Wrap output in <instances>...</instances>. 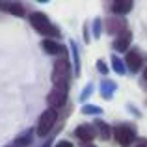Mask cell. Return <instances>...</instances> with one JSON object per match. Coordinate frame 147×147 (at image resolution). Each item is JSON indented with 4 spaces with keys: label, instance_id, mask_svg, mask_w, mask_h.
<instances>
[{
    "label": "cell",
    "instance_id": "6",
    "mask_svg": "<svg viewBox=\"0 0 147 147\" xmlns=\"http://www.w3.org/2000/svg\"><path fill=\"white\" fill-rule=\"evenodd\" d=\"M123 61H125V67L130 73H138L142 69V65H144V54L138 49H130V50H127V56Z\"/></svg>",
    "mask_w": 147,
    "mask_h": 147
},
{
    "label": "cell",
    "instance_id": "20",
    "mask_svg": "<svg viewBox=\"0 0 147 147\" xmlns=\"http://www.w3.org/2000/svg\"><path fill=\"white\" fill-rule=\"evenodd\" d=\"M97 69H99L100 73H102V75H106V73H108V67H106V63H104L102 60H99V61H97Z\"/></svg>",
    "mask_w": 147,
    "mask_h": 147
},
{
    "label": "cell",
    "instance_id": "13",
    "mask_svg": "<svg viewBox=\"0 0 147 147\" xmlns=\"http://www.w3.org/2000/svg\"><path fill=\"white\" fill-rule=\"evenodd\" d=\"M32 140H34V129H28V130H24L22 134H19V136L15 138L13 145L15 147H28L32 144Z\"/></svg>",
    "mask_w": 147,
    "mask_h": 147
},
{
    "label": "cell",
    "instance_id": "16",
    "mask_svg": "<svg viewBox=\"0 0 147 147\" xmlns=\"http://www.w3.org/2000/svg\"><path fill=\"white\" fill-rule=\"evenodd\" d=\"M112 69H114L117 75H125V71H127V67H125V61L121 60L119 56H112Z\"/></svg>",
    "mask_w": 147,
    "mask_h": 147
},
{
    "label": "cell",
    "instance_id": "26",
    "mask_svg": "<svg viewBox=\"0 0 147 147\" xmlns=\"http://www.w3.org/2000/svg\"><path fill=\"white\" fill-rule=\"evenodd\" d=\"M6 147H15V145H6Z\"/></svg>",
    "mask_w": 147,
    "mask_h": 147
},
{
    "label": "cell",
    "instance_id": "5",
    "mask_svg": "<svg viewBox=\"0 0 147 147\" xmlns=\"http://www.w3.org/2000/svg\"><path fill=\"white\" fill-rule=\"evenodd\" d=\"M67 97H69V86H54L50 90V93L47 95V104L49 108H61L65 102H67Z\"/></svg>",
    "mask_w": 147,
    "mask_h": 147
},
{
    "label": "cell",
    "instance_id": "17",
    "mask_svg": "<svg viewBox=\"0 0 147 147\" xmlns=\"http://www.w3.org/2000/svg\"><path fill=\"white\" fill-rule=\"evenodd\" d=\"M71 52H73V61H75V73L80 71V58H78V49H76V43L71 41Z\"/></svg>",
    "mask_w": 147,
    "mask_h": 147
},
{
    "label": "cell",
    "instance_id": "21",
    "mask_svg": "<svg viewBox=\"0 0 147 147\" xmlns=\"http://www.w3.org/2000/svg\"><path fill=\"white\" fill-rule=\"evenodd\" d=\"M90 95H91V84H90L88 88H84V91H82V95H80V99H82V100H86L88 97H90Z\"/></svg>",
    "mask_w": 147,
    "mask_h": 147
},
{
    "label": "cell",
    "instance_id": "25",
    "mask_svg": "<svg viewBox=\"0 0 147 147\" xmlns=\"http://www.w3.org/2000/svg\"><path fill=\"white\" fill-rule=\"evenodd\" d=\"M144 78L147 80V67H145V71H144Z\"/></svg>",
    "mask_w": 147,
    "mask_h": 147
},
{
    "label": "cell",
    "instance_id": "9",
    "mask_svg": "<svg viewBox=\"0 0 147 147\" xmlns=\"http://www.w3.org/2000/svg\"><path fill=\"white\" fill-rule=\"evenodd\" d=\"M0 9L7 11V13L13 15V17H24V15H26L24 6L19 4V2H0Z\"/></svg>",
    "mask_w": 147,
    "mask_h": 147
},
{
    "label": "cell",
    "instance_id": "19",
    "mask_svg": "<svg viewBox=\"0 0 147 147\" xmlns=\"http://www.w3.org/2000/svg\"><path fill=\"white\" fill-rule=\"evenodd\" d=\"M100 26H102L100 19H95V21H93V36H95V37L100 36Z\"/></svg>",
    "mask_w": 147,
    "mask_h": 147
},
{
    "label": "cell",
    "instance_id": "15",
    "mask_svg": "<svg viewBox=\"0 0 147 147\" xmlns=\"http://www.w3.org/2000/svg\"><path fill=\"white\" fill-rule=\"evenodd\" d=\"M115 90H117V86H115L112 80H102V82H100V91H102V95L106 99H110Z\"/></svg>",
    "mask_w": 147,
    "mask_h": 147
},
{
    "label": "cell",
    "instance_id": "3",
    "mask_svg": "<svg viewBox=\"0 0 147 147\" xmlns=\"http://www.w3.org/2000/svg\"><path fill=\"white\" fill-rule=\"evenodd\" d=\"M56 121H58V110L47 108V110L39 115V121H37V127H36V134L39 138L49 136L50 130L54 129V125H56Z\"/></svg>",
    "mask_w": 147,
    "mask_h": 147
},
{
    "label": "cell",
    "instance_id": "1",
    "mask_svg": "<svg viewBox=\"0 0 147 147\" xmlns=\"http://www.w3.org/2000/svg\"><path fill=\"white\" fill-rule=\"evenodd\" d=\"M69 78H71V63L65 52L54 60L52 65V84L54 86H69Z\"/></svg>",
    "mask_w": 147,
    "mask_h": 147
},
{
    "label": "cell",
    "instance_id": "22",
    "mask_svg": "<svg viewBox=\"0 0 147 147\" xmlns=\"http://www.w3.org/2000/svg\"><path fill=\"white\" fill-rule=\"evenodd\" d=\"M54 147H73V144H71V142H67V140H60Z\"/></svg>",
    "mask_w": 147,
    "mask_h": 147
},
{
    "label": "cell",
    "instance_id": "14",
    "mask_svg": "<svg viewBox=\"0 0 147 147\" xmlns=\"http://www.w3.org/2000/svg\"><path fill=\"white\" fill-rule=\"evenodd\" d=\"M93 129H95V132H97V136H100V140H108L110 134L114 132V130H112L104 121H100V119H97V121L93 123Z\"/></svg>",
    "mask_w": 147,
    "mask_h": 147
},
{
    "label": "cell",
    "instance_id": "11",
    "mask_svg": "<svg viewBox=\"0 0 147 147\" xmlns=\"http://www.w3.org/2000/svg\"><path fill=\"white\" fill-rule=\"evenodd\" d=\"M132 7H134V4L130 2V0H119V2L112 4L110 9H112V15H119V17H123V15H127Z\"/></svg>",
    "mask_w": 147,
    "mask_h": 147
},
{
    "label": "cell",
    "instance_id": "7",
    "mask_svg": "<svg viewBox=\"0 0 147 147\" xmlns=\"http://www.w3.org/2000/svg\"><path fill=\"white\" fill-rule=\"evenodd\" d=\"M106 30L108 34H112V36H121L123 32H127V21L125 17H119V15H110V17L106 19Z\"/></svg>",
    "mask_w": 147,
    "mask_h": 147
},
{
    "label": "cell",
    "instance_id": "4",
    "mask_svg": "<svg viewBox=\"0 0 147 147\" xmlns=\"http://www.w3.org/2000/svg\"><path fill=\"white\" fill-rule=\"evenodd\" d=\"M114 138H115V142H117L121 147H130L136 142V129L134 127H130V125H117L114 129Z\"/></svg>",
    "mask_w": 147,
    "mask_h": 147
},
{
    "label": "cell",
    "instance_id": "18",
    "mask_svg": "<svg viewBox=\"0 0 147 147\" xmlns=\"http://www.w3.org/2000/svg\"><path fill=\"white\" fill-rule=\"evenodd\" d=\"M82 114H88V115H99V114H102V108L91 106V104H84V106H82Z\"/></svg>",
    "mask_w": 147,
    "mask_h": 147
},
{
    "label": "cell",
    "instance_id": "2",
    "mask_svg": "<svg viewBox=\"0 0 147 147\" xmlns=\"http://www.w3.org/2000/svg\"><path fill=\"white\" fill-rule=\"evenodd\" d=\"M30 24L34 26V30H36V32L47 36V39H52V37H58V36H60L58 28L49 21V17L43 13V11H34V13H30Z\"/></svg>",
    "mask_w": 147,
    "mask_h": 147
},
{
    "label": "cell",
    "instance_id": "24",
    "mask_svg": "<svg viewBox=\"0 0 147 147\" xmlns=\"http://www.w3.org/2000/svg\"><path fill=\"white\" fill-rule=\"evenodd\" d=\"M82 147H95L93 144H82Z\"/></svg>",
    "mask_w": 147,
    "mask_h": 147
},
{
    "label": "cell",
    "instance_id": "23",
    "mask_svg": "<svg viewBox=\"0 0 147 147\" xmlns=\"http://www.w3.org/2000/svg\"><path fill=\"white\" fill-rule=\"evenodd\" d=\"M134 147H147V140H138Z\"/></svg>",
    "mask_w": 147,
    "mask_h": 147
},
{
    "label": "cell",
    "instance_id": "10",
    "mask_svg": "<svg viewBox=\"0 0 147 147\" xmlns=\"http://www.w3.org/2000/svg\"><path fill=\"white\" fill-rule=\"evenodd\" d=\"M41 47H43V50H45L47 54H50V56H61V54L65 52L63 47H61V45L58 43L56 39H43Z\"/></svg>",
    "mask_w": 147,
    "mask_h": 147
},
{
    "label": "cell",
    "instance_id": "12",
    "mask_svg": "<svg viewBox=\"0 0 147 147\" xmlns=\"http://www.w3.org/2000/svg\"><path fill=\"white\" fill-rule=\"evenodd\" d=\"M130 41H132V34H130V30H127V32H123L121 36L115 37L114 41V50H119V52H123V50L129 49Z\"/></svg>",
    "mask_w": 147,
    "mask_h": 147
},
{
    "label": "cell",
    "instance_id": "8",
    "mask_svg": "<svg viewBox=\"0 0 147 147\" xmlns=\"http://www.w3.org/2000/svg\"><path fill=\"white\" fill-rule=\"evenodd\" d=\"M75 136L78 138L82 144H91V142L97 138V132H95L93 125H78L75 129Z\"/></svg>",
    "mask_w": 147,
    "mask_h": 147
}]
</instances>
